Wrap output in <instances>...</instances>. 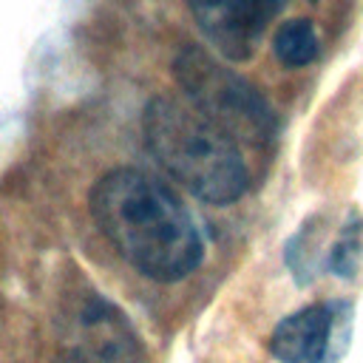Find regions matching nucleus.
<instances>
[{
  "instance_id": "20e7f679",
  "label": "nucleus",
  "mask_w": 363,
  "mask_h": 363,
  "mask_svg": "<svg viewBox=\"0 0 363 363\" xmlns=\"http://www.w3.org/2000/svg\"><path fill=\"white\" fill-rule=\"evenodd\" d=\"M346 303H309L286 315L269 335L281 363H335L346 349Z\"/></svg>"
},
{
  "instance_id": "f257e3e1",
  "label": "nucleus",
  "mask_w": 363,
  "mask_h": 363,
  "mask_svg": "<svg viewBox=\"0 0 363 363\" xmlns=\"http://www.w3.org/2000/svg\"><path fill=\"white\" fill-rule=\"evenodd\" d=\"M88 210L96 230L145 278L182 281L204 258V241L187 207L145 170L116 167L99 176Z\"/></svg>"
},
{
  "instance_id": "423d86ee",
  "label": "nucleus",
  "mask_w": 363,
  "mask_h": 363,
  "mask_svg": "<svg viewBox=\"0 0 363 363\" xmlns=\"http://www.w3.org/2000/svg\"><path fill=\"white\" fill-rule=\"evenodd\" d=\"M207 43L230 62H244L258 45L247 0H184Z\"/></svg>"
},
{
  "instance_id": "f03ea898",
  "label": "nucleus",
  "mask_w": 363,
  "mask_h": 363,
  "mask_svg": "<svg viewBox=\"0 0 363 363\" xmlns=\"http://www.w3.org/2000/svg\"><path fill=\"white\" fill-rule=\"evenodd\" d=\"M142 136L150 156L196 199L230 204L250 187V167L238 145L199 111L156 96L145 105Z\"/></svg>"
},
{
  "instance_id": "39448f33",
  "label": "nucleus",
  "mask_w": 363,
  "mask_h": 363,
  "mask_svg": "<svg viewBox=\"0 0 363 363\" xmlns=\"http://www.w3.org/2000/svg\"><path fill=\"white\" fill-rule=\"evenodd\" d=\"M74 326H77L79 343L68 349H77L96 363H139L142 360L136 337L125 315L105 298H88L79 306Z\"/></svg>"
},
{
  "instance_id": "1a4fd4ad",
  "label": "nucleus",
  "mask_w": 363,
  "mask_h": 363,
  "mask_svg": "<svg viewBox=\"0 0 363 363\" xmlns=\"http://www.w3.org/2000/svg\"><path fill=\"white\" fill-rule=\"evenodd\" d=\"M51 363H96V360H91V357H85L82 352H77V349H62V352H57L54 354V360Z\"/></svg>"
},
{
  "instance_id": "6e6552de",
  "label": "nucleus",
  "mask_w": 363,
  "mask_h": 363,
  "mask_svg": "<svg viewBox=\"0 0 363 363\" xmlns=\"http://www.w3.org/2000/svg\"><path fill=\"white\" fill-rule=\"evenodd\" d=\"M286 0H247V9H250V23L252 28L258 31V37L267 31V26L281 14Z\"/></svg>"
},
{
  "instance_id": "0eeeda50",
  "label": "nucleus",
  "mask_w": 363,
  "mask_h": 363,
  "mask_svg": "<svg viewBox=\"0 0 363 363\" xmlns=\"http://www.w3.org/2000/svg\"><path fill=\"white\" fill-rule=\"evenodd\" d=\"M272 51H275L278 62L286 68H303V65L315 62L320 54V37H318L315 23L303 20V17L281 23L272 37Z\"/></svg>"
},
{
  "instance_id": "7ed1b4c3",
  "label": "nucleus",
  "mask_w": 363,
  "mask_h": 363,
  "mask_svg": "<svg viewBox=\"0 0 363 363\" xmlns=\"http://www.w3.org/2000/svg\"><path fill=\"white\" fill-rule=\"evenodd\" d=\"M176 82L210 125L227 133L235 145L247 142L252 147H264L275 139L278 119L269 102L233 68L218 62L210 51L199 45H187L179 51L173 62Z\"/></svg>"
}]
</instances>
